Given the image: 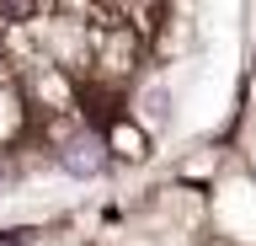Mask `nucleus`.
<instances>
[{
  "instance_id": "nucleus-1",
  "label": "nucleus",
  "mask_w": 256,
  "mask_h": 246,
  "mask_svg": "<svg viewBox=\"0 0 256 246\" xmlns=\"http://www.w3.org/2000/svg\"><path fill=\"white\" fill-rule=\"evenodd\" d=\"M102 161H107V155H102V139H91V134L64 145V171H75V177H96Z\"/></svg>"
},
{
  "instance_id": "nucleus-2",
  "label": "nucleus",
  "mask_w": 256,
  "mask_h": 246,
  "mask_svg": "<svg viewBox=\"0 0 256 246\" xmlns=\"http://www.w3.org/2000/svg\"><path fill=\"white\" fill-rule=\"evenodd\" d=\"M0 182H6V166H0Z\"/></svg>"
}]
</instances>
